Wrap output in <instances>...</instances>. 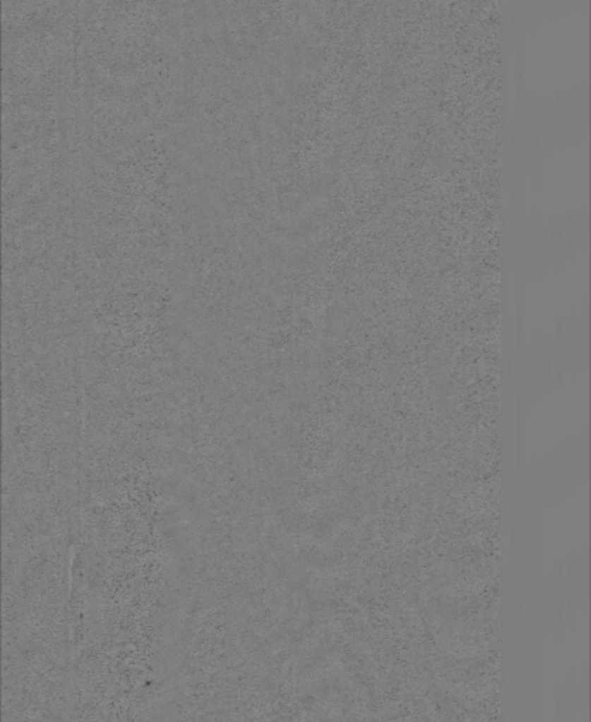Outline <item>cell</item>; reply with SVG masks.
I'll use <instances>...</instances> for the list:
<instances>
[{
    "label": "cell",
    "mask_w": 591,
    "mask_h": 722,
    "mask_svg": "<svg viewBox=\"0 0 591 722\" xmlns=\"http://www.w3.org/2000/svg\"><path fill=\"white\" fill-rule=\"evenodd\" d=\"M549 261L548 230L542 223L539 210L532 207L530 215V230L527 239V264L528 271L537 279L547 268Z\"/></svg>",
    "instance_id": "1"
},
{
    "label": "cell",
    "mask_w": 591,
    "mask_h": 722,
    "mask_svg": "<svg viewBox=\"0 0 591 722\" xmlns=\"http://www.w3.org/2000/svg\"><path fill=\"white\" fill-rule=\"evenodd\" d=\"M525 127L528 137V151H530V169L532 186H538L539 179V164H541V152H542V130H541V107L539 97L537 92L531 90L527 95V106H525Z\"/></svg>",
    "instance_id": "2"
},
{
    "label": "cell",
    "mask_w": 591,
    "mask_h": 722,
    "mask_svg": "<svg viewBox=\"0 0 591 722\" xmlns=\"http://www.w3.org/2000/svg\"><path fill=\"white\" fill-rule=\"evenodd\" d=\"M541 107V130H542V145L551 152L556 144V128H555V109L554 97L547 95L539 100Z\"/></svg>",
    "instance_id": "3"
},
{
    "label": "cell",
    "mask_w": 591,
    "mask_h": 722,
    "mask_svg": "<svg viewBox=\"0 0 591 722\" xmlns=\"http://www.w3.org/2000/svg\"><path fill=\"white\" fill-rule=\"evenodd\" d=\"M566 100H568V114H569V136L575 141H579V138L583 133V128H585L580 88L573 86L566 93Z\"/></svg>",
    "instance_id": "4"
},
{
    "label": "cell",
    "mask_w": 591,
    "mask_h": 722,
    "mask_svg": "<svg viewBox=\"0 0 591 722\" xmlns=\"http://www.w3.org/2000/svg\"><path fill=\"white\" fill-rule=\"evenodd\" d=\"M548 241H549V257L556 270L562 265V258L565 253V239H563V222L562 216L555 213L551 217L549 229H548Z\"/></svg>",
    "instance_id": "5"
},
{
    "label": "cell",
    "mask_w": 591,
    "mask_h": 722,
    "mask_svg": "<svg viewBox=\"0 0 591 722\" xmlns=\"http://www.w3.org/2000/svg\"><path fill=\"white\" fill-rule=\"evenodd\" d=\"M554 97L555 109V128H556V144L563 147L569 138V114L568 100L565 92H558Z\"/></svg>",
    "instance_id": "6"
},
{
    "label": "cell",
    "mask_w": 591,
    "mask_h": 722,
    "mask_svg": "<svg viewBox=\"0 0 591 722\" xmlns=\"http://www.w3.org/2000/svg\"><path fill=\"white\" fill-rule=\"evenodd\" d=\"M563 222V239L568 255L575 258L579 250V233H578V213L575 209H569L562 217Z\"/></svg>",
    "instance_id": "7"
},
{
    "label": "cell",
    "mask_w": 591,
    "mask_h": 722,
    "mask_svg": "<svg viewBox=\"0 0 591 722\" xmlns=\"http://www.w3.org/2000/svg\"><path fill=\"white\" fill-rule=\"evenodd\" d=\"M510 18H511V32L514 37L515 47L523 45V21H524V3L520 0H513L510 3Z\"/></svg>",
    "instance_id": "8"
},
{
    "label": "cell",
    "mask_w": 591,
    "mask_h": 722,
    "mask_svg": "<svg viewBox=\"0 0 591 722\" xmlns=\"http://www.w3.org/2000/svg\"><path fill=\"white\" fill-rule=\"evenodd\" d=\"M578 213V233H579V244L585 251H589L590 246V207L587 203H583Z\"/></svg>",
    "instance_id": "9"
},
{
    "label": "cell",
    "mask_w": 591,
    "mask_h": 722,
    "mask_svg": "<svg viewBox=\"0 0 591 722\" xmlns=\"http://www.w3.org/2000/svg\"><path fill=\"white\" fill-rule=\"evenodd\" d=\"M527 14H528V25L531 31H535L539 20L544 14V1L539 0H528L527 3Z\"/></svg>",
    "instance_id": "10"
},
{
    "label": "cell",
    "mask_w": 591,
    "mask_h": 722,
    "mask_svg": "<svg viewBox=\"0 0 591 722\" xmlns=\"http://www.w3.org/2000/svg\"><path fill=\"white\" fill-rule=\"evenodd\" d=\"M582 93V112L585 120V130L589 134L590 130V82H586L583 88H580Z\"/></svg>",
    "instance_id": "11"
},
{
    "label": "cell",
    "mask_w": 591,
    "mask_h": 722,
    "mask_svg": "<svg viewBox=\"0 0 591 722\" xmlns=\"http://www.w3.org/2000/svg\"><path fill=\"white\" fill-rule=\"evenodd\" d=\"M559 7H561V1L559 0H548V1H544V10H547V13L554 18L556 17L558 11H559Z\"/></svg>",
    "instance_id": "12"
},
{
    "label": "cell",
    "mask_w": 591,
    "mask_h": 722,
    "mask_svg": "<svg viewBox=\"0 0 591 722\" xmlns=\"http://www.w3.org/2000/svg\"><path fill=\"white\" fill-rule=\"evenodd\" d=\"M561 4L563 6V8H565L566 11H569V10H571V6L573 4V0H562V1H561Z\"/></svg>",
    "instance_id": "13"
}]
</instances>
